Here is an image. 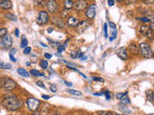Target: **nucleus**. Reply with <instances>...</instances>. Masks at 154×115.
<instances>
[{
  "label": "nucleus",
  "mask_w": 154,
  "mask_h": 115,
  "mask_svg": "<svg viewBox=\"0 0 154 115\" xmlns=\"http://www.w3.org/2000/svg\"><path fill=\"white\" fill-rule=\"evenodd\" d=\"M1 105L8 110L15 111L22 107V102L15 94H6L1 99Z\"/></svg>",
  "instance_id": "f257e3e1"
},
{
  "label": "nucleus",
  "mask_w": 154,
  "mask_h": 115,
  "mask_svg": "<svg viewBox=\"0 0 154 115\" xmlns=\"http://www.w3.org/2000/svg\"><path fill=\"white\" fill-rule=\"evenodd\" d=\"M15 86H17V83L11 78H0V87L6 90V91H12L15 88Z\"/></svg>",
  "instance_id": "f03ea898"
},
{
  "label": "nucleus",
  "mask_w": 154,
  "mask_h": 115,
  "mask_svg": "<svg viewBox=\"0 0 154 115\" xmlns=\"http://www.w3.org/2000/svg\"><path fill=\"white\" fill-rule=\"evenodd\" d=\"M139 49H140V52L142 53L144 58H146V59L152 58L153 53H152V50H151V47H150V45L148 44V43L141 42L140 45H139Z\"/></svg>",
  "instance_id": "7ed1b4c3"
},
{
  "label": "nucleus",
  "mask_w": 154,
  "mask_h": 115,
  "mask_svg": "<svg viewBox=\"0 0 154 115\" xmlns=\"http://www.w3.org/2000/svg\"><path fill=\"white\" fill-rule=\"evenodd\" d=\"M26 105H27V107L29 110L37 111L38 109H39V107L40 105V102L34 97H29L26 100Z\"/></svg>",
  "instance_id": "20e7f679"
},
{
  "label": "nucleus",
  "mask_w": 154,
  "mask_h": 115,
  "mask_svg": "<svg viewBox=\"0 0 154 115\" xmlns=\"http://www.w3.org/2000/svg\"><path fill=\"white\" fill-rule=\"evenodd\" d=\"M49 21V15L46 11H40L37 18V23L39 25H45Z\"/></svg>",
  "instance_id": "39448f33"
},
{
  "label": "nucleus",
  "mask_w": 154,
  "mask_h": 115,
  "mask_svg": "<svg viewBox=\"0 0 154 115\" xmlns=\"http://www.w3.org/2000/svg\"><path fill=\"white\" fill-rule=\"evenodd\" d=\"M140 33L149 40H153V30L147 25H143L140 28Z\"/></svg>",
  "instance_id": "423d86ee"
},
{
  "label": "nucleus",
  "mask_w": 154,
  "mask_h": 115,
  "mask_svg": "<svg viewBox=\"0 0 154 115\" xmlns=\"http://www.w3.org/2000/svg\"><path fill=\"white\" fill-rule=\"evenodd\" d=\"M13 45V39H12V36L7 34L4 38H2L1 41H0V46L5 49H9Z\"/></svg>",
  "instance_id": "0eeeda50"
},
{
  "label": "nucleus",
  "mask_w": 154,
  "mask_h": 115,
  "mask_svg": "<svg viewBox=\"0 0 154 115\" xmlns=\"http://www.w3.org/2000/svg\"><path fill=\"white\" fill-rule=\"evenodd\" d=\"M46 3V9L50 14H55L58 12V3L54 1V0H49V1L45 2Z\"/></svg>",
  "instance_id": "6e6552de"
},
{
  "label": "nucleus",
  "mask_w": 154,
  "mask_h": 115,
  "mask_svg": "<svg viewBox=\"0 0 154 115\" xmlns=\"http://www.w3.org/2000/svg\"><path fill=\"white\" fill-rule=\"evenodd\" d=\"M95 14H96V5L95 4H90L88 6L87 10H86V17L88 18H90V19H93L95 17Z\"/></svg>",
  "instance_id": "1a4fd4ad"
},
{
  "label": "nucleus",
  "mask_w": 154,
  "mask_h": 115,
  "mask_svg": "<svg viewBox=\"0 0 154 115\" xmlns=\"http://www.w3.org/2000/svg\"><path fill=\"white\" fill-rule=\"evenodd\" d=\"M73 7L75 8V10L77 12H83L85 11V9L88 8V3L87 1H84V0H79L76 3H74Z\"/></svg>",
  "instance_id": "9d476101"
},
{
  "label": "nucleus",
  "mask_w": 154,
  "mask_h": 115,
  "mask_svg": "<svg viewBox=\"0 0 154 115\" xmlns=\"http://www.w3.org/2000/svg\"><path fill=\"white\" fill-rule=\"evenodd\" d=\"M79 24V19L74 17H68L67 19V25L70 28H75Z\"/></svg>",
  "instance_id": "9b49d317"
},
{
  "label": "nucleus",
  "mask_w": 154,
  "mask_h": 115,
  "mask_svg": "<svg viewBox=\"0 0 154 115\" xmlns=\"http://www.w3.org/2000/svg\"><path fill=\"white\" fill-rule=\"evenodd\" d=\"M126 50H128L131 54H133V55H138L140 53L139 46H138V44H136L135 42H131Z\"/></svg>",
  "instance_id": "f8f14e48"
},
{
  "label": "nucleus",
  "mask_w": 154,
  "mask_h": 115,
  "mask_svg": "<svg viewBox=\"0 0 154 115\" xmlns=\"http://www.w3.org/2000/svg\"><path fill=\"white\" fill-rule=\"evenodd\" d=\"M117 55L118 58H121V60H127L128 59V53H127V50L123 47L119 48L118 50L117 51Z\"/></svg>",
  "instance_id": "ddd939ff"
},
{
  "label": "nucleus",
  "mask_w": 154,
  "mask_h": 115,
  "mask_svg": "<svg viewBox=\"0 0 154 115\" xmlns=\"http://www.w3.org/2000/svg\"><path fill=\"white\" fill-rule=\"evenodd\" d=\"M12 7V2L9 0H1L0 1V9H2V10H10Z\"/></svg>",
  "instance_id": "4468645a"
},
{
  "label": "nucleus",
  "mask_w": 154,
  "mask_h": 115,
  "mask_svg": "<svg viewBox=\"0 0 154 115\" xmlns=\"http://www.w3.org/2000/svg\"><path fill=\"white\" fill-rule=\"evenodd\" d=\"M77 26H78L77 27V32L79 34H82L84 31L89 27V24H88L87 21L83 20V21H81V22H79V24H78Z\"/></svg>",
  "instance_id": "2eb2a0df"
},
{
  "label": "nucleus",
  "mask_w": 154,
  "mask_h": 115,
  "mask_svg": "<svg viewBox=\"0 0 154 115\" xmlns=\"http://www.w3.org/2000/svg\"><path fill=\"white\" fill-rule=\"evenodd\" d=\"M17 73L20 74V76H22V77H24V78L30 77V73L28 72L27 70L23 69V68H18V69H17Z\"/></svg>",
  "instance_id": "dca6fc26"
},
{
  "label": "nucleus",
  "mask_w": 154,
  "mask_h": 115,
  "mask_svg": "<svg viewBox=\"0 0 154 115\" xmlns=\"http://www.w3.org/2000/svg\"><path fill=\"white\" fill-rule=\"evenodd\" d=\"M4 17L7 18V19L9 20H12V21H17V17H15V15L14 14L12 13H5Z\"/></svg>",
  "instance_id": "f3484780"
},
{
  "label": "nucleus",
  "mask_w": 154,
  "mask_h": 115,
  "mask_svg": "<svg viewBox=\"0 0 154 115\" xmlns=\"http://www.w3.org/2000/svg\"><path fill=\"white\" fill-rule=\"evenodd\" d=\"M65 3V8L67 9V10H70V9L73 8L74 6V2L71 1V0H66V1L64 2Z\"/></svg>",
  "instance_id": "a211bd4d"
},
{
  "label": "nucleus",
  "mask_w": 154,
  "mask_h": 115,
  "mask_svg": "<svg viewBox=\"0 0 154 115\" xmlns=\"http://www.w3.org/2000/svg\"><path fill=\"white\" fill-rule=\"evenodd\" d=\"M29 73H31V75L36 76V77H38V76H40V77H45V73L40 72V71H38V70H36V69H32Z\"/></svg>",
  "instance_id": "6ab92c4d"
},
{
  "label": "nucleus",
  "mask_w": 154,
  "mask_h": 115,
  "mask_svg": "<svg viewBox=\"0 0 154 115\" xmlns=\"http://www.w3.org/2000/svg\"><path fill=\"white\" fill-rule=\"evenodd\" d=\"M146 99L148 100L150 103H153V92L152 90H147L146 92Z\"/></svg>",
  "instance_id": "aec40b11"
},
{
  "label": "nucleus",
  "mask_w": 154,
  "mask_h": 115,
  "mask_svg": "<svg viewBox=\"0 0 154 115\" xmlns=\"http://www.w3.org/2000/svg\"><path fill=\"white\" fill-rule=\"evenodd\" d=\"M137 19L139 21H141V22H143V23H150L152 21V19H150V18L147 17H138Z\"/></svg>",
  "instance_id": "412c9836"
},
{
  "label": "nucleus",
  "mask_w": 154,
  "mask_h": 115,
  "mask_svg": "<svg viewBox=\"0 0 154 115\" xmlns=\"http://www.w3.org/2000/svg\"><path fill=\"white\" fill-rule=\"evenodd\" d=\"M0 68H1V69H11L12 65L10 63H1V61H0Z\"/></svg>",
  "instance_id": "4be33fe9"
},
{
  "label": "nucleus",
  "mask_w": 154,
  "mask_h": 115,
  "mask_svg": "<svg viewBox=\"0 0 154 115\" xmlns=\"http://www.w3.org/2000/svg\"><path fill=\"white\" fill-rule=\"evenodd\" d=\"M40 67H42L43 69H46V68L48 67L47 61H46V60H42V61H40Z\"/></svg>",
  "instance_id": "5701e85b"
},
{
  "label": "nucleus",
  "mask_w": 154,
  "mask_h": 115,
  "mask_svg": "<svg viewBox=\"0 0 154 115\" xmlns=\"http://www.w3.org/2000/svg\"><path fill=\"white\" fill-rule=\"evenodd\" d=\"M67 91L68 93H70V94H73V95H77V96H81V95H82V92L78 91V90H73V89H70V88H68Z\"/></svg>",
  "instance_id": "b1692460"
},
{
  "label": "nucleus",
  "mask_w": 154,
  "mask_h": 115,
  "mask_svg": "<svg viewBox=\"0 0 154 115\" xmlns=\"http://www.w3.org/2000/svg\"><path fill=\"white\" fill-rule=\"evenodd\" d=\"M7 34H8V30L6 28H0V39L4 38Z\"/></svg>",
  "instance_id": "393cba45"
},
{
  "label": "nucleus",
  "mask_w": 154,
  "mask_h": 115,
  "mask_svg": "<svg viewBox=\"0 0 154 115\" xmlns=\"http://www.w3.org/2000/svg\"><path fill=\"white\" fill-rule=\"evenodd\" d=\"M27 44H28V40L25 38H22V39H21V43H20V47L21 48H26Z\"/></svg>",
  "instance_id": "a878e982"
},
{
  "label": "nucleus",
  "mask_w": 154,
  "mask_h": 115,
  "mask_svg": "<svg viewBox=\"0 0 154 115\" xmlns=\"http://www.w3.org/2000/svg\"><path fill=\"white\" fill-rule=\"evenodd\" d=\"M126 95H127V92H124V93L119 92L116 95V97H117V99H118V100H122V99H123Z\"/></svg>",
  "instance_id": "bb28decb"
},
{
  "label": "nucleus",
  "mask_w": 154,
  "mask_h": 115,
  "mask_svg": "<svg viewBox=\"0 0 154 115\" xmlns=\"http://www.w3.org/2000/svg\"><path fill=\"white\" fill-rule=\"evenodd\" d=\"M128 104H130V101H129V99H128L127 96H125V97L122 99L121 105H128Z\"/></svg>",
  "instance_id": "cd10ccee"
},
{
  "label": "nucleus",
  "mask_w": 154,
  "mask_h": 115,
  "mask_svg": "<svg viewBox=\"0 0 154 115\" xmlns=\"http://www.w3.org/2000/svg\"><path fill=\"white\" fill-rule=\"evenodd\" d=\"M31 52H32L31 47H26V48H24V50H23V53L25 55H29V54H31Z\"/></svg>",
  "instance_id": "c85d7f7f"
},
{
  "label": "nucleus",
  "mask_w": 154,
  "mask_h": 115,
  "mask_svg": "<svg viewBox=\"0 0 154 115\" xmlns=\"http://www.w3.org/2000/svg\"><path fill=\"white\" fill-rule=\"evenodd\" d=\"M36 85H39L40 88H43V89H46V88H45V85H43V82H40V81H38V82L36 83Z\"/></svg>",
  "instance_id": "c756f323"
},
{
  "label": "nucleus",
  "mask_w": 154,
  "mask_h": 115,
  "mask_svg": "<svg viewBox=\"0 0 154 115\" xmlns=\"http://www.w3.org/2000/svg\"><path fill=\"white\" fill-rule=\"evenodd\" d=\"M107 26H108V24H107V23H105L104 24V36H105V38L107 39V38H108V29H107Z\"/></svg>",
  "instance_id": "7c9ffc66"
},
{
  "label": "nucleus",
  "mask_w": 154,
  "mask_h": 115,
  "mask_svg": "<svg viewBox=\"0 0 154 115\" xmlns=\"http://www.w3.org/2000/svg\"><path fill=\"white\" fill-rule=\"evenodd\" d=\"M102 94H105L106 95V100H110L111 99V94H110V92L109 91H104V92H102Z\"/></svg>",
  "instance_id": "2f4dec72"
},
{
  "label": "nucleus",
  "mask_w": 154,
  "mask_h": 115,
  "mask_svg": "<svg viewBox=\"0 0 154 115\" xmlns=\"http://www.w3.org/2000/svg\"><path fill=\"white\" fill-rule=\"evenodd\" d=\"M57 49H58V52H59V53H63V52L65 51V46L62 45V44H60V45L58 46Z\"/></svg>",
  "instance_id": "473e14b6"
},
{
  "label": "nucleus",
  "mask_w": 154,
  "mask_h": 115,
  "mask_svg": "<svg viewBox=\"0 0 154 115\" xmlns=\"http://www.w3.org/2000/svg\"><path fill=\"white\" fill-rule=\"evenodd\" d=\"M50 90H51V92H56L57 91V85H51V86H50Z\"/></svg>",
  "instance_id": "72a5a7b5"
},
{
  "label": "nucleus",
  "mask_w": 154,
  "mask_h": 115,
  "mask_svg": "<svg viewBox=\"0 0 154 115\" xmlns=\"http://www.w3.org/2000/svg\"><path fill=\"white\" fill-rule=\"evenodd\" d=\"M108 24H109V26L111 27L112 30H117V25H116L114 22H109Z\"/></svg>",
  "instance_id": "f704fd0d"
},
{
  "label": "nucleus",
  "mask_w": 154,
  "mask_h": 115,
  "mask_svg": "<svg viewBox=\"0 0 154 115\" xmlns=\"http://www.w3.org/2000/svg\"><path fill=\"white\" fill-rule=\"evenodd\" d=\"M93 80L95 81V82H101V83L104 82V80L102 78H98V77H93Z\"/></svg>",
  "instance_id": "c9c22d12"
},
{
  "label": "nucleus",
  "mask_w": 154,
  "mask_h": 115,
  "mask_svg": "<svg viewBox=\"0 0 154 115\" xmlns=\"http://www.w3.org/2000/svg\"><path fill=\"white\" fill-rule=\"evenodd\" d=\"M17 53V49H11L10 51H9V56H14L15 57V54Z\"/></svg>",
  "instance_id": "e433bc0d"
},
{
  "label": "nucleus",
  "mask_w": 154,
  "mask_h": 115,
  "mask_svg": "<svg viewBox=\"0 0 154 115\" xmlns=\"http://www.w3.org/2000/svg\"><path fill=\"white\" fill-rule=\"evenodd\" d=\"M71 58H73V59H77V56H78V51H75V52H72L71 54Z\"/></svg>",
  "instance_id": "4c0bfd02"
},
{
  "label": "nucleus",
  "mask_w": 154,
  "mask_h": 115,
  "mask_svg": "<svg viewBox=\"0 0 154 115\" xmlns=\"http://www.w3.org/2000/svg\"><path fill=\"white\" fill-rule=\"evenodd\" d=\"M99 115H113L111 112H109V111H100Z\"/></svg>",
  "instance_id": "58836bf2"
},
{
  "label": "nucleus",
  "mask_w": 154,
  "mask_h": 115,
  "mask_svg": "<svg viewBox=\"0 0 154 115\" xmlns=\"http://www.w3.org/2000/svg\"><path fill=\"white\" fill-rule=\"evenodd\" d=\"M45 58H46L47 60H49V59L52 58V55L51 54H48V53H45Z\"/></svg>",
  "instance_id": "ea45409f"
},
{
  "label": "nucleus",
  "mask_w": 154,
  "mask_h": 115,
  "mask_svg": "<svg viewBox=\"0 0 154 115\" xmlns=\"http://www.w3.org/2000/svg\"><path fill=\"white\" fill-rule=\"evenodd\" d=\"M10 57V60L13 61V63H17V59H15L14 56H9Z\"/></svg>",
  "instance_id": "a19ab883"
},
{
  "label": "nucleus",
  "mask_w": 154,
  "mask_h": 115,
  "mask_svg": "<svg viewBox=\"0 0 154 115\" xmlns=\"http://www.w3.org/2000/svg\"><path fill=\"white\" fill-rule=\"evenodd\" d=\"M64 83H65V85H68V87H70V86H72V83H70V82H67V81H65Z\"/></svg>",
  "instance_id": "79ce46f5"
},
{
  "label": "nucleus",
  "mask_w": 154,
  "mask_h": 115,
  "mask_svg": "<svg viewBox=\"0 0 154 115\" xmlns=\"http://www.w3.org/2000/svg\"><path fill=\"white\" fill-rule=\"evenodd\" d=\"M15 36H20V30H18L17 28L15 30Z\"/></svg>",
  "instance_id": "37998d69"
},
{
  "label": "nucleus",
  "mask_w": 154,
  "mask_h": 115,
  "mask_svg": "<svg viewBox=\"0 0 154 115\" xmlns=\"http://www.w3.org/2000/svg\"><path fill=\"white\" fill-rule=\"evenodd\" d=\"M42 97H43V99H45V100H48V99H50V96L45 95V94H43V95H42Z\"/></svg>",
  "instance_id": "c03bdc74"
},
{
  "label": "nucleus",
  "mask_w": 154,
  "mask_h": 115,
  "mask_svg": "<svg viewBox=\"0 0 154 115\" xmlns=\"http://www.w3.org/2000/svg\"><path fill=\"white\" fill-rule=\"evenodd\" d=\"M108 4L109 6H113L115 4V1H113V0H108Z\"/></svg>",
  "instance_id": "a18cd8bd"
},
{
  "label": "nucleus",
  "mask_w": 154,
  "mask_h": 115,
  "mask_svg": "<svg viewBox=\"0 0 154 115\" xmlns=\"http://www.w3.org/2000/svg\"><path fill=\"white\" fill-rule=\"evenodd\" d=\"M82 57H83V53H78V56H77V58L81 59Z\"/></svg>",
  "instance_id": "49530a36"
},
{
  "label": "nucleus",
  "mask_w": 154,
  "mask_h": 115,
  "mask_svg": "<svg viewBox=\"0 0 154 115\" xmlns=\"http://www.w3.org/2000/svg\"><path fill=\"white\" fill-rule=\"evenodd\" d=\"M40 45H42V46H43V47H45V48H46V47H47V45H46V44H45V43H43V42H40Z\"/></svg>",
  "instance_id": "de8ad7c7"
},
{
  "label": "nucleus",
  "mask_w": 154,
  "mask_h": 115,
  "mask_svg": "<svg viewBox=\"0 0 154 115\" xmlns=\"http://www.w3.org/2000/svg\"><path fill=\"white\" fill-rule=\"evenodd\" d=\"M53 32V28H49L48 29V33H52Z\"/></svg>",
  "instance_id": "09e8293b"
},
{
  "label": "nucleus",
  "mask_w": 154,
  "mask_h": 115,
  "mask_svg": "<svg viewBox=\"0 0 154 115\" xmlns=\"http://www.w3.org/2000/svg\"><path fill=\"white\" fill-rule=\"evenodd\" d=\"M80 60H81V61H84V60H87V57H86V56H85V57H82V58H81V59H80Z\"/></svg>",
  "instance_id": "8fccbe9b"
},
{
  "label": "nucleus",
  "mask_w": 154,
  "mask_h": 115,
  "mask_svg": "<svg viewBox=\"0 0 154 115\" xmlns=\"http://www.w3.org/2000/svg\"><path fill=\"white\" fill-rule=\"evenodd\" d=\"M31 115H40V112H38V111H36V112H34L33 114H31Z\"/></svg>",
  "instance_id": "3c124183"
},
{
  "label": "nucleus",
  "mask_w": 154,
  "mask_h": 115,
  "mask_svg": "<svg viewBox=\"0 0 154 115\" xmlns=\"http://www.w3.org/2000/svg\"><path fill=\"white\" fill-rule=\"evenodd\" d=\"M144 3H153V1H144Z\"/></svg>",
  "instance_id": "603ef678"
},
{
  "label": "nucleus",
  "mask_w": 154,
  "mask_h": 115,
  "mask_svg": "<svg viewBox=\"0 0 154 115\" xmlns=\"http://www.w3.org/2000/svg\"><path fill=\"white\" fill-rule=\"evenodd\" d=\"M30 63H29V61H27V63H26V65H27V66H30Z\"/></svg>",
  "instance_id": "864d4df0"
},
{
  "label": "nucleus",
  "mask_w": 154,
  "mask_h": 115,
  "mask_svg": "<svg viewBox=\"0 0 154 115\" xmlns=\"http://www.w3.org/2000/svg\"><path fill=\"white\" fill-rule=\"evenodd\" d=\"M147 115H153V114H152V113H151V114H147Z\"/></svg>",
  "instance_id": "5fc2aeb1"
},
{
  "label": "nucleus",
  "mask_w": 154,
  "mask_h": 115,
  "mask_svg": "<svg viewBox=\"0 0 154 115\" xmlns=\"http://www.w3.org/2000/svg\"><path fill=\"white\" fill-rule=\"evenodd\" d=\"M116 115H121V114H116Z\"/></svg>",
  "instance_id": "6e6d98bb"
}]
</instances>
